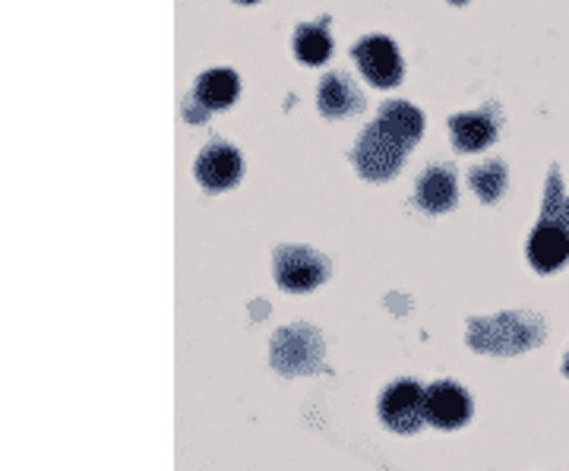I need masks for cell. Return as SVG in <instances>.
I'll list each match as a JSON object with an SVG mask.
<instances>
[{"instance_id": "obj_1", "label": "cell", "mask_w": 569, "mask_h": 471, "mask_svg": "<svg viewBox=\"0 0 569 471\" xmlns=\"http://www.w3.org/2000/svg\"><path fill=\"white\" fill-rule=\"evenodd\" d=\"M425 133V114L408 102H387L380 118L367 127L355 146V168L367 181H389L402 168L408 149Z\"/></svg>"}, {"instance_id": "obj_2", "label": "cell", "mask_w": 569, "mask_h": 471, "mask_svg": "<svg viewBox=\"0 0 569 471\" xmlns=\"http://www.w3.org/2000/svg\"><path fill=\"white\" fill-rule=\"evenodd\" d=\"M545 329L541 320H535L529 313H503L493 320H478L471 327V345L478 351H497V354H509V351L531 349L535 339H541Z\"/></svg>"}, {"instance_id": "obj_3", "label": "cell", "mask_w": 569, "mask_h": 471, "mask_svg": "<svg viewBox=\"0 0 569 471\" xmlns=\"http://www.w3.org/2000/svg\"><path fill=\"white\" fill-rule=\"evenodd\" d=\"M380 421L389 431L415 433L427 421V390L415 380H396L380 399Z\"/></svg>"}, {"instance_id": "obj_4", "label": "cell", "mask_w": 569, "mask_h": 471, "mask_svg": "<svg viewBox=\"0 0 569 471\" xmlns=\"http://www.w3.org/2000/svg\"><path fill=\"white\" fill-rule=\"evenodd\" d=\"M351 58L358 63V70L365 73V80L377 89H392L402 80V58L396 51V44L387 36H367L355 48Z\"/></svg>"}, {"instance_id": "obj_5", "label": "cell", "mask_w": 569, "mask_h": 471, "mask_svg": "<svg viewBox=\"0 0 569 471\" xmlns=\"http://www.w3.org/2000/svg\"><path fill=\"white\" fill-rule=\"evenodd\" d=\"M272 267H276V282L284 291H310L329 275V263L307 247H279Z\"/></svg>"}, {"instance_id": "obj_6", "label": "cell", "mask_w": 569, "mask_h": 471, "mask_svg": "<svg viewBox=\"0 0 569 471\" xmlns=\"http://www.w3.org/2000/svg\"><path fill=\"white\" fill-rule=\"evenodd\" d=\"M323 342L310 327H291L282 329L272 339V364L282 373H307L320 364Z\"/></svg>"}, {"instance_id": "obj_7", "label": "cell", "mask_w": 569, "mask_h": 471, "mask_svg": "<svg viewBox=\"0 0 569 471\" xmlns=\"http://www.w3.org/2000/svg\"><path fill=\"white\" fill-rule=\"evenodd\" d=\"M529 260L538 272H553L569 260V228L563 216H545L529 238Z\"/></svg>"}, {"instance_id": "obj_8", "label": "cell", "mask_w": 569, "mask_h": 471, "mask_svg": "<svg viewBox=\"0 0 569 471\" xmlns=\"http://www.w3.org/2000/svg\"><path fill=\"white\" fill-rule=\"evenodd\" d=\"M238 96H241V80L231 70H209L197 80L193 99L183 104V111L190 121L197 123L203 121L209 111H219V108L238 102Z\"/></svg>"}, {"instance_id": "obj_9", "label": "cell", "mask_w": 569, "mask_h": 471, "mask_svg": "<svg viewBox=\"0 0 569 471\" xmlns=\"http://www.w3.org/2000/svg\"><path fill=\"white\" fill-rule=\"evenodd\" d=\"M193 171H197V181H200L206 190H228V187H234L241 181L244 162H241V152H238L234 146L216 140V143H209L203 152H200Z\"/></svg>"}, {"instance_id": "obj_10", "label": "cell", "mask_w": 569, "mask_h": 471, "mask_svg": "<svg viewBox=\"0 0 569 471\" xmlns=\"http://www.w3.org/2000/svg\"><path fill=\"white\" fill-rule=\"evenodd\" d=\"M471 418V399L452 380H440L427 390V424L440 431H456Z\"/></svg>"}, {"instance_id": "obj_11", "label": "cell", "mask_w": 569, "mask_h": 471, "mask_svg": "<svg viewBox=\"0 0 569 471\" xmlns=\"http://www.w3.org/2000/svg\"><path fill=\"white\" fill-rule=\"evenodd\" d=\"M415 200L425 212H449L456 206V171L452 164H430L425 174L418 178Z\"/></svg>"}, {"instance_id": "obj_12", "label": "cell", "mask_w": 569, "mask_h": 471, "mask_svg": "<svg viewBox=\"0 0 569 471\" xmlns=\"http://www.w3.org/2000/svg\"><path fill=\"white\" fill-rule=\"evenodd\" d=\"M449 133L452 143L462 152H478L497 140V118L490 111H471V114H456L449 118Z\"/></svg>"}, {"instance_id": "obj_13", "label": "cell", "mask_w": 569, "mask_h": 471, "mask_svg": "<svg viewBox=\"0 0 569 471\" xmlns=\"http://www.w3.org/2000/svg\"><path fill=\"white\" fill-rule=\"evenodd\" d=\"M320 111L326 118H348L355 111L365 108V99L358 96L355 82L348 80L346 73H329L323 82H320Z\"/></svg>"}, {"instance_id": "obj_14", "label": "cell", "mask_w": 569, "mask_h": 471, "mask_svg": "<svg viewBox=\"0 0 569 471\" xmlns=\"http://www.w3.org/2000/svg\"><path fill=\"white\" fill-rule=\"evenodd\" d=\"M295 54H298V61L310 63V67L323 63L332 54V41L326 36V20L320 26H301L295 32Z\"/></svg>"}, {"instance_id": "obj_15", "label": "cell", "mask_w": 569, "mask_h": 471, "mask_svg": "<svg viewBox=\"0 0 569 471\" xmlns=\"http://www.w3.org/2000/svg\"><path fill=\"white\" fill-rule=\"evenodd\" d=\"M468 184L478 193L481 203H493V200H500V193L507 187V168H503V162L475 164L468 174Z\"/></svg>"}, {"instance_id": "obj_16", "label": "cell", "mask_w": 569, "mask_h": 471, "mask_svg": "<svg viewBox=\"0 0 569 471\" xmlns=\"http://www.w3.org/2000/svg\"><path fill=\"white\" fill-rule=\"evenodd\" d=\"M563 222H567V228H569V203L563 206Z\"/></svg>"}, {"instance_id": "obj_17", "label": "cell", "mask_w": 569, "mask_h": 471, "mask_svg": "<svg viewBox=\"0 0 569 471\" xmlns=\"http://www.w3.org/2000/svg\"><path fill=\"white\" fill-rule=\"evenodd\" d=\"M238 3H257V0H238Z\"/></svg>"}, {"instance_id": "obj_18", "label": "cell", "mask_w": 569, "mask_h": 471, "mask_svg": "<svg viewBox=\"0 0 569 471\" xmlns=\"http://www.w3.org/2000/svg\"><path fill=\"white\" fill-rule=\"evenodd\" d=\"M563 370H567V377H569V358H567V368H563Z\"/></svg>"}]
</instances>
